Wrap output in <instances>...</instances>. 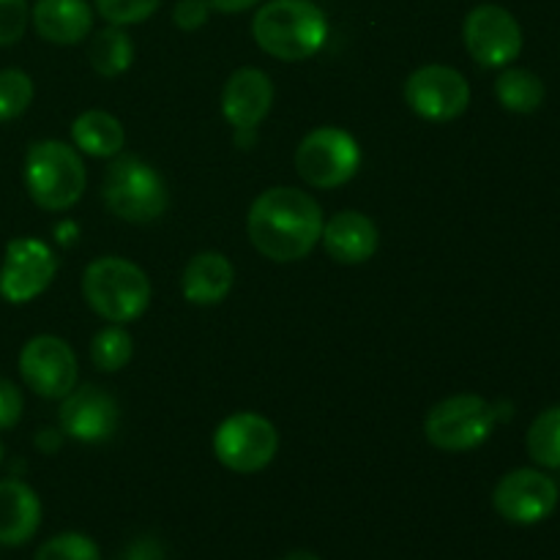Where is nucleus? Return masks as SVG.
Here are the masks:
<instances>
[{
  "label": "nucleus",
  "mask_w": 560,
  "mask_h": 560,
  "mask_svg": "<svg viewBox=\"0 0 560 560\" xmlns=\"http://www.w3.org/2000/svg\"><path fill=\"white\" fill-rule=\"evenodd\" d=\"M495 96L498 104L509 113L530 115L541 109L547 98V88L539 74L530 69H517V66H506L495 80Z\"/></svg>",
  "instance_id": "nucleus-21"
},
{
  "label": "nucleus",
  "mask_w": 560,
  "mask_h": 560,
  "mask_svg": "<svg viewBox=\"0 0 560 560\" xmlns=\"http://www.w3.org/2000/svg\"><path fill=\"white\" fill-rule=\"evenodd\" d=\"M525 448L539 468L560 470V405H550L536 416L525 435Z\"/></svg>",
  "instance_id": "nucleus-23"
},
{
  "label": "nucleus",
  "mask_w": 560,
  "mask_h": 560,
  "mask_svg": "<svg viewBox=\"0 0 560 560\" xmlns=\"http://www.w3.org/2000/svg\"><path fill=\"white\" fill-rule=\"evenodd\" d=\"M124 560H164V550L156 539L145 536V539H137L135 545L126 550Z\"/></svg>",
  "instance_id": "nucleus-31"
},
{
  "label": "nucleus",
  "mask_w": 560,
  "mask_h": 560,
  "mask_svg": "<svg viewBox=\"0 0 560 560\" xmlns=\"http://www.w3.org/2000/svg\"><path fill=\"white\" fill-rule=\"evenodd\" d=\"M82 295L102 320L124 326L145 315L151 306V279L137 262L104 255L88 262L82 273Z\"/></svg>",
  "instance_id": "nucleus-3"
},
{
  "label": "nucleus",
  "mask_w": 560,
  "mask_h": 560,
  "mask_svg": "<svg viewBox=\"0 0 560 560\" xmlns=\"http://www.w3.org/2000/svg\"><path fill=\"white\" fill-rule=\"evenodd\" d=\"M42 501L22 479H0V545L22 547L38 534Z\"/></svg>",
  "instance_id": "nucleus-18"
},
{
  "label": "nucleus",
  "mask_w": 560,
  "mask_h": 560,
  "mask_svg": "<svg viewBox=\"0 0 560 560\" xmlns=\"http://www.w3.org/2000/svg\"><path fill=\"white\" fill-rule=\"evenodd\" d=\"M31 25L27 0H0V47H14Z\"/></svg>",
  "instance_id": "nucleus-28"
},
{
  "label": "nucleus",
  "mask_w": 560,
  "mask_h": 560,
  "mask_svg": "<svg viewBox=\"0 0 560 560\" xmlns=\"http://www.w3.org/2000/svg\"><path fill=\"white\" fill-rule=\"evenodd\" d=\"M71 140L74 148L93 159H115L126 148V129L115 115L104 109H88L77 115L71 124Z\"/></svg>",
  "instance_id": "nucleus-20"
},
{
  "label": "nucleus",
  "mask_w": 560,
  "mask_h": 560,
  "mask_svg": "<svg viewBox=\"0 0 560 560\" xmlns=\"http://www.w3.org/2000/svg\"><path fill=\"white\" fill-rule=\"evenodd\" d=\"M58 421L60 432L69 435L71 441L102 443L109 441L118 430L120 408L113 394L93 386V383H85V386H74L71 394H66Z\"/></svg>",
  "instance_id": "nucleus-14"
},
{
  "label": "nucleus",
  "mask_w": 560,
  "mask_h": 560,
  "mask_svg": "<svg viewBox=\"0 0 560 560\" xmlns=\"http://www.w3.org/2000/svg\"><path fill=\"white\" fill-rule=\"evenodd\" d=\"M60 443H63V435H60V430H52V427H44L36 435L38 452L44 454H55L60 448Z\"/></svg>",
  "instance_id": "nucleus-33"
},
{
  "label": "nucleus",
  "mask_w": 560,
  "mask_h": 560,
  "mask_svg": "<svg viewBox=\"0 0 560 560\" xmlns=\"http://www.w3.org/2000/svg\"><path fill=\"white\" fill-rule=\"evenodd\" d=\"M359 167V142L339 126H320L295 148V173L312 189H339L355 178Z\"/></svg>",
  "instance_id": "nucleus-7"
},
{
  "label": "nucleus",
  "mask_w": 560,
  "mask_h": 560,
  "mask_svg": "<svg viewBox=\"0 0 560 560\" xmlns=\"http://www.w3.org/2000/svg\"><path fill=\"white\" fill-rule=\"evenodd\" d=\"M109 213L131 224L156 222L170 206V189L156 167L137 156H115L102 184Z\"/></svg>",
  "instance_id": "nucleus-5"
},
{
  "label": "nucleus",
  "mask_w": 560,
  "mask_h": 560,
  "mask_svg": "<svg viewBox=\"0 0 560 560\" xmlns=\"http://www.w3.org/2000/svg\"><path fill=\"white\" fill-rule=\"evenodd\" d=\"M208 16H211V5H208V0H178L173 9V22L186 33L200 31V27L208 22Z\"/></svg>",
  "instance_id": "nucleus-30"
},
{
  "label": "nucleus",
  "mask_w": 560,
  "mask_h": 560,
  "mask_svg": "<svg viewBox=\"0 0 560 560\" xmlns=\"http://www.w3.org/2000/svg\"><path fill=\"white\" fill-rule=\"evenodd\" d=\"M282 560H323V558L315 556V552H310V550H293V552H288Z\"/></svg>",
  "instance_id": "nucleus-34"
},
{
  "label": "nucleus",
  "mask_w": 560,
  "mask_h": 560,
  "mask_svg": "<svg viewBox=\"0 0 560 560\" xmlns=\"http://www.w3.org/2000/svg\"><path fill=\"white\" fill-rule=\"evenodd\" d=\"M213 454L233 474H260L279 454V432L266 416L241 410L217 427Z\"/></svg>",
  "instance_id": "nucleus-8"
},
{
  "label": "nucleus",
  "mask_w": 560,
  "mask_h": 560,
  "mask_svg": "<svg viewBox=\"0 0 560 560\" xmlns=\"http://www.w3.org/2000/svg\"><path fill=\"white\" fill-rule=\"evenodd\" d=\"M33 80L22 69H0V124L16 120L33 104Z\"/></svg>",
  "instance_id": "nucleus-25"
},
{
  "label": "nucleus",
  "mask_w": 560,
  "mask_h": 560,
  "mask_svg": "<svg viewBox=\"0 0 560 560\" xmlns=\"http://www.w3.org/2000/svg\"><path fill=\"white\" fill-rule=\"evenodd\" d=\"M33 560H102V552H98V545L91 536L66 530V534L44 541Z\"/></svg>",
  "instance_id": "nucleus-26"
},
{
  "label": "nucleus",
  "mask_w": 560,
  "mask_h": 560,
  "mask_svg": "<svg viewBox=\"0 0 560 560\" xmlns=\"http://www.w3.org/2000/svg\"><path fill=\"white\" fill-rule=\"evenodd\" d=\"M22 410H25V399H22L20 386L9 377H0V432L20 424Z\"/></svg>",
  "instance_id": "nucleus-29"
},
{
  "label": "nucleus",
  "mask_w": 560,
  "mask_h": 560,
  "mask_svg": "<svg viewBox=\"0 0 560 560\" xmlns=\"http://www.w3.org/2000/svg\"><path fill=\"white\" fill-rule=\"evenodd\" d=\"M405 102L419 118L430 124H448L468 109L470 85L452 66L430 63L405 80Z\"/></svg>",
  "instance_id": "nucleus-13"
},
{
  "label": "nucleus",
  "mask_w": 560,
  "mask_h": 560,
  "mask_svg": "<svg viewBox=\"0 0 560 560\" xmlns=\"http://www.w3.org/2000/svg\"><path fill=\"white\" fill-rule=\"evenodd\" d=\"M323 249L339 266H361L372 260L381 246L375 222L361 211H339L323 224Z\"/></svg>",
  "instance_id": "nucleus-16"
},
{
  "label": "nucleus",
  "mask_w": 560,
  "mask_h": 560,
  "mask_svg": "<svg viewBox=\"0 0 560 560\" xmlns=\"http://www.w3.org/2000/svg\"><path fill=\"white\" fill-rule=\"evenodd\" d=\"M135 355V342L124 326H113L96 331L91 342V361L98 372H120Z\"/></svg>",
  "instance_id": "nucleus-24"
},
{
  "label": "nucleus",
  "mask_w": 560,
  "mask_h": 560,
  "mask_svg": "<svg viewBox=\"0 0 560 560\" xmlns=\"http://www.w3.org/2000/svg\"><path fill=\"white\" fill-rule=\"evenodd\" d=\"M273 107V82L271 77L255 66L233 71L222 88V115L235 135H241V142L249 145L255 137L257 126L266 120V115Z\"/></svg>",
  "instance_id": "nucleus-15"
},
{
  "label": "nucleus",
  "mask_w": 560,
  "mask_h": 560,
  "mask_svg": "<svg viewBox=\"0 0 560 560\" xmlns=\"http://www.w3.org/2000/svg\"><path fill=\"white\" fill-rule=\"evenodd\" d=\"M58 273V257L44 241L20 235L5 244L0 262V299L22 306L44 293Z\"/></svg>",
  "instance_id": "nucleus-10"
},
{
  "label": "nucleus",
  "mask_w": 560,
  "mask_h": 560,
  "mask_svg": "<svg viewBox=\"0 0 560 560\" xmlns=\"http://www.w3.org/2000/svg\"><path fill=\"white\" fill-rule=\"evenodd\" d=\"M93 5L109 25L129 27L151 20L159 5H162V0H93Z\"/></svg>",
  "instance_id": "nucleus-27"
},
{
  "label": "nucleus",
  "mask_w": 560,
  "mask_h": 560,
  "mask_svg": "<svg viewBox=\"0 0 560 560\" xmlns=\"http://www.w3.org/2000/svg\"><path fill=\"white\" fill-rule=\"evenodd\" d=\"M235 284V268L222 252H200L191 257L180 277L184 299L195 306H217Z\"/></svg>",
  "instance_id": "nucleus-19"
},
{
  "label": "nucleus",
  "mask_w": 560,
  "mask_h": 560,
  "mask_svg": "<svg viewBox=\"0 0 560 560\" xmlns=\"http://www.w3.org/2000/svg\"><path fill=\"white\" fill-rule=\"evenodd\" d=\"M560 501V487L541 468L509 470L492 490V506L512 525H539L552 517Z\"/></svg>",
  "instance_id": "nucleus-11"
},
{
  "label": "nucleus",
  "mask_w": 560,
  "mask_h": 560,
  "mask_svg": "<svg viewBox=\"0 0 560 560\" xmlns=\"http://www.w3.org/2000/svg\"><path fill=\"white\" fill-rule=\"evenodd\" d=\"M262 0H208L213 11H222V14H241V11L255 9Z\"/></svg>",
  "instance_id": "nucleus-32"
},
{
  "label": "nucleus",
  "mask_w": 560,
  "mask_h": 560,
  "mask_svg": "<svg viewBox=\"0 0 560 560\" xmlns=\"http://www.w3.org/2000/svg\"><path fill=\"white\" fill-rule=\"evenodd\" d=\"M3 457H5V448H3V441H0V465H3Z\"/></svg>",
  "instance_id": "nucleus-35"
},
{
  "label": "nucleus",
  "mask_w": 560,
  "mask_h": 560,
  "mask_svg": "<svg viewBox=\"0 0 560 560\" xmlns=\"http://www.w3.org/2000/svg\"><path fill=\"white\" fill-rule=\"evenodd\" d=\"M323 208L295 186H273L257 195L246 217L252 246L271 262H299L323 235Z\"/></svg>",
  "instance_id": "nucleus-1"
},
{
  "label": "nucleus",
  "mask_w": 560,
  "mask_h": 560,
  "mask_svg": "<svg viewBox=\"0 0 560 560\" xmlns=\"http://www.w3.org/2000/svg\"><path fill=\"white\" fill-rule=\"evenodd\" d=\"M468 55L485 69H506L523 52V27L517 16L498 3H481L468 11L463 25Z\"/></svg>",
  "instance_id": "nucleus-9"
},
{
  "label": "nucleus",
  "mask_w": 560,
  "mask_h": 560,
  "mask_svg": "<svg viewBox=\"0 0 560 560\" xmlns=\"http://www.w3.org/2000/svg\"><path fill=\"white\" fill-rule=\"evenodd\" d=\"M252 38L271 58L301 63L326 47L328 16L315 0H268L252 16Z\"/></svg>",
  "instance_id": "nucleus-2"
},
{
  "label": "nucleus",
  "mask_w": 560,
  "mask_h": 560,
  "mask_svg": "<svg viewBox=\"0 0 560 560\" xmlns=\"http://www.w3.org/2000/svg\"><path fill=\"white\" fill-rule=\"evenodd\" d=\"M25 189L44 211H69L88 186L85 162L77 148L60 140H38L25 153Z\"/></svg>",
  "instance_id": "nucleus-4"
},
{
  "label": "nucleus",
  "mask_w": 560,
  "mask_h": 560,
  "mask_svg": "<svg viewBox=\"0 0 560 560\" xmlns=\"http://www.w3.org/2000/svg\"><path fill=\"white\" fill-rule=\"evenodd\" d=\"M88 63L102 77H120L135 63V42L126 27L107 25L88 42Z\"/></svg>",
  "instance_id": "nucleus-22"
},
{
  "label": "nucleus",
  "mask_w": 560,
  "mask_h": 560,
  "mask_svg": "<svg viewBox=\"0 0 560 560\" xmlns=\"http://www.w3.org/2000/svg\"><path fill=\"white\" fill-rule=\"evenodd\" d=\"M22 383L42 399H63L80 377L77 355L66 339L38 334L20 350Z\"/></svg>",
  "instance_id": "nucleus-12"
},
{
  "label": "nucleus",
  "mask_w": 560,
  "mask_h": 560,
  "mask_svg": "<svg viewBox=\"0 0 560 560\" xmlns=\"http://www.w3.org/2000/svg\"><path fill=\"white\" fill-rule=\"evenodd\" d=\"M31 25L47 44L74 47L93 31V9L88 0H36L31 5Z\"/></svg>",
  "instance_id": "nucleus-17"
},
{
  "label": "nucleus",
  "mask_w": 560,
  "mask_h": 560,
  "mask_svg": "<svg viewBox=\"0 0 560 560\" xmlns=\"http://www.w3.org/2000/svg\"><path fill=\"white\" fill-rule=\"evenodd\" d=\"M498 424V405L476 394H454L427 413L424 438L448 454L474 452Z\"/></svg>",
  "instance_id": "nucleus-6"
}]
</instances>
